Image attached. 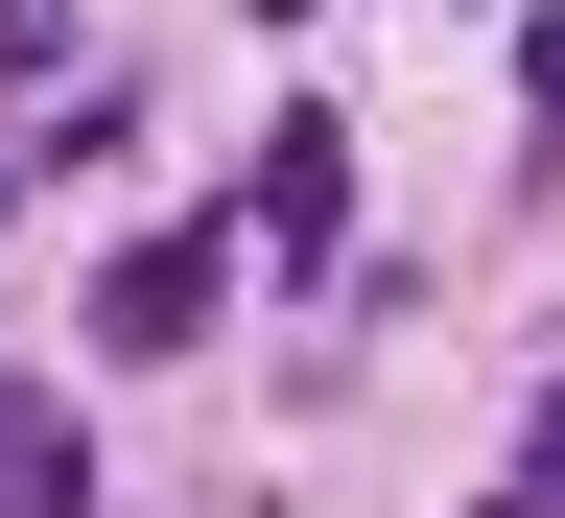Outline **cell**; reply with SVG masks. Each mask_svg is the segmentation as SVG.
I'll return each mask as SVG.
<instances>
[{
	"mask_svg": "<svg viewBox=\"0 0 565 518\" xmlns=\"http://www.w3.org/2000/svg\"><path fill=\"white\" fill-rule=\"evenodd\" d=\"M0 518H71V448H47V401L0 378Z\"/></svg>",
	"mask_w": 565,
	"mask_h": 518,
	"instance_id": "cell-2",
	"label": "cell"
},
{
	"mask_svg": "<svg viewBox=\"0 0 565 518\" xmlns=\"http://www.w3.org/2000/svg\"><path fill=\"white\" fill-rule=\"evenodd\" d=\"M189 307H212V260H189V236H141V260H118V283H95V330H118V353H166V330H189Z\"/></svg>",
	"mask_w": 565,
	"mask_h": 518,
	"instance_id": "cell-1",
	"label": "cell"
}]
</instances>
